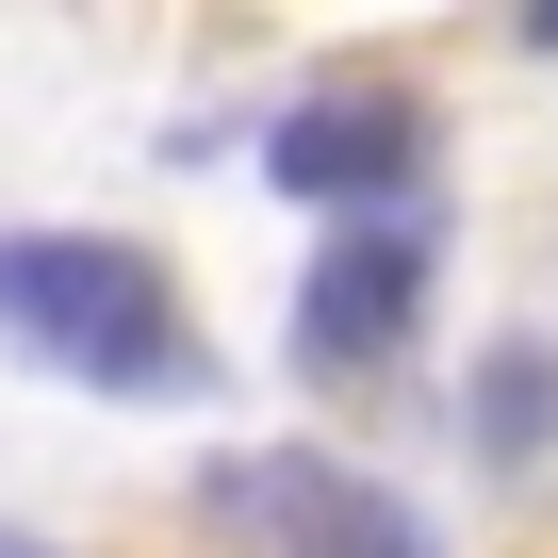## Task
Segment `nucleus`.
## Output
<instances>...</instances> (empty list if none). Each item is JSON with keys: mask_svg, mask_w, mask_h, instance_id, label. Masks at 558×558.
<instances>
[{"mask_svg": "<svg viewBox=\"0 0 558 558\" xmlns=\"http://www.w3.org/2000/svg\"><path fill=\"white\" fill-rule=\"evenodd\" d=\"M214 525L246 558H427V509L378 493V476H345L329 444H246V460H214Z\"/></svg>", "mask_w": 558, "mask_h": 558, "instance_id": "obj_2", "label": "nucleus"}, {"mask_svg": "<svg viewBox=\"0 0 558 558\" xmlns=\"http://www.w3.org/2000/svg\"><path fill=\"white\" fill-rule=\"evenodd\" d=\"M411 165H427V116H411V99H296V116L263 132V181H279V197H329L345 230L395 214Z\"/></svg>", "mask_w": 558, "mask_h": 558, "instance_id": "obj_4", "label": "nucleus"}, {"mask_svg": "<svg viewBox=\"0 0 558 558\" xmlns=\"http://www.w3.org/2000/svg\"><path fill=\"white\" fill-rule=\"evenodd\" d=\"M0 329L34 362H66V378H99V395H197L214 378V345L165 296V263H132L99 230H17L0 246Z\"/></svg>", "mask_w": 558, "mask_h": 558, "instance_id": "obj_1", "label": "nucleus"}, {"mask_svg": "<svg viewBox=\"0 0 558 558\" xmlns=\"http://www.w3.org/2000/svg\"><path fill=\"white\" fill-rule=\"evenodd\" d=\"M542 427H558V345H493L476 362V460H542Z\"/></svg>", "mask_w": 558, "mask_h": 558, "instance_id": "obj_5", "label": "nucleus"}, {"mask_svg": "<svg viewBox=\"0 0 558 558\" xmlns=\"http://www.w3.org/2000/svg\"><path fill=\"white\" fill-rule=\"evenodd\" d=\"M0 558H50V542H17V525H0Z\"/></svg>", "mask_w": 558, "mask_h": 558, "instance_id": "obj_6", "label": "nucleus"}, {"mask_svg": "<svg viewBox=\"0 0 558 558\" xmlns=\"http://www.w3.org/2000/svg\"><path fill=\"white\" fill-rule=\"evenodd\" d=\"M427 313V230L411 214H362V230H329L313 246V279H296V362H395V329Z\"/></svg>", "mask_w": 558, "mask_h": 558, "instance_id": "obj_3", "label": "nucleus"}]
</instances>
